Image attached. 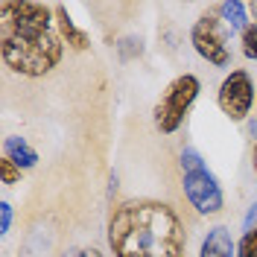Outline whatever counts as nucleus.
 Wrapping results in <instances>:
<instances>
[{
  "label": "nucleus",
  "instance_id": "nucleus-1",
  "mask_svg": "<svg viewBox=\"0 0 257 257\" xmlns=\"http://www.w3.org/2000/svg\"><path fill=\"white\" fill-rule=\"evenodd\" d=\"M53 9L35 0L0 3V53L21 76H44L62 62V35L50 30Z\"/></svg>",
  "mask_w": 257,
  "mask_h": 257
},
{
  "label": "nucleus",
  "instance_id": "nucleus-2",
  "mask_svg": "<svg viewBox=\"0 0 257 257\" xmlns=\"http://www.w3.org/2000/svg\"><path fill=\"white\" fill-rule=\"evenodd\" d=\"M108 245L114 257H184L187 234L170 205L132 199L111 213Z\"/></svg>",
  "mask_w": 257,
  "mask_h": 257
},
{
  "label": "nucleus",
  "instance_id": "nucleus-3",
  "mask_svg": "<svg viewBox=\"0 0 257 257\" xmlns=\"http://www.w3.org/2000/svg\"><path fill=\"white\" fill-rule=\"evenodd\" d=\"M196 96H199V79L193 73H181V76H176L170 82L164 96L158 99V105H155V126H158V132L173 135L184 123V117L190 111V105L196 102Z\"/></svg>",
  "mask_w": 257,
  "mask_h": 257
},
{
  "label": "nucleus",
  "instance_id": "nucleus-4",
  "mask_svg": "<svg viewBox=\"0 0 257 257\" xmlns=\"http://www.w3.org/2000/svg\"><path fill=\"white\" fill-rule=\"evenodd\" d=\"M216 102H219V108H222L228 120H234V123L245 120V114L254 105V82H251V76L245 70H231L219 85Z\"/></svg>",
  "mask_w": 257,
  "mask_h": 257
},
{
  "label": "nucleus",
  "instance_id": "nucleus-5",
  "mask_svg": "<svg viewBox=\"0 0 257 257\" xmlns=\"http://www.w3.org/2000/svg\"><path fill=\"white\" fill-rule=\"evenodd\" d=\"M190 41L196 53L205 59V62L216 64V67H225L231 62V53H228V41H225V32L219 18L213 15H202L190 30Z\"/></svg>",
  "mask_w": 257,
  "mask_h": 257
},
{
  "label": "nucleus",
  "instance_id": "nucleus-6",
  "mask_svg": "<svg viewBox=\"0 0 257 257\" xmlns=\"http://www.w3.org/2000/svg\"><path fill=\"white\" fill-rule=\"evenodd\" d=\"M184 196H187V202H190L193 208L199 210V213H205V216L219 213L225 205L216 178L210 176L205 167L193 170V173H184Z\"/></svg>",
  "mask_w": 257,
  "mask_h": 257
},
{
  "label": "nucleus",
  "instance_id": "nucleus-7",
  "mask_svg": "<svg viewBox=\"0 0 257 257\" xmlns=\"http://www.w3.org/2000/svg\"><path fill=\"white\" fill-rule=\"evenodd\" d=\"M234 251H237V245H234V240H231V231L222 228V225H216V228L208 231L199 257H234Z\"/></svg>",
  "mask_w": 257,
  "mask_h": 257
},
{
  "label": "nucleus",
  "instance_id": "nucleus-8",
  "mask_svg": "<svg viewBox=\"0 0 257 257\" xmlns=\"http://www.w3.org/2000/svg\"><path fill=\"white\" fill-rule=\"evenodd\" d=\"M53 15H56V24H59V35H62V41H67L73 50H88V44H91L88 32H82L79 27L73 24V18L67 15V9H64L62 3L53 6Z\"/></svg>",
  "mask_w": 257,
  "mask_h": 257
},
{
  "label": "nucleus",
  "instance_id": "nucleus-9",
  "mask_svg": "<svg viewBox=\"0 0 257 257\" xmlns=\"http://www.w3.org/2000/svg\"><path fill=\"white\" fill-rule=\"evenodd\" d=\"M219 15L222 21L231 27V30H240L245 32L251 24H248V3H240V0H225L219 3Z\"/></svg>",
  "mask_w": 257,
  "mask_h": 257
},
{
  "label": "nucleus",
  "instance_id": "nucleus-10",
  "mask_svg": "<svg viewBox=\"0 0 257 257\" xmlns=\"http://www.w3.org/2000/svg\"><path fill=\"white\" fill-rule=\"evenodd\" d=\"M6 155L15 161L21 170H27V167H35V161H38V155H35V152L30 149V144H27L24 138H9V141H6Z\"/></svg>",
  "mask_w": 257,
  "mask_h": 257
},
{
  "label": "nucleus",
  "instance_id": "nucleus-11",
  "mask_svg": "<svg viewBox=\"0 0 257 257\" xmlns=\"http://www.w3.org/2000/svg\"><path fill=\"white\" fill-rule=\"evenodd\" d=\"M0 178H3V184H15V181H21V167H18L9 155L0 158Z\"/></svg>",
  "mask_w": 257,
  "mask_h": 257
},
{
  "label": "nucleus",
  "instance_id": "nucleus-12",
  "mask_svg": "<svg viewBox=\"0 0 257 257\" xmlns=\"http://www.w3.org/2000/svg\"><path fill=\"white\" fill-rule=\"evenodd\" d=\"M237 257H257V228L242 234L240 245H237Z\"/></svg>",
  "mask_w": 257,
  "mask_h": 257
},
{
  "label": "nucleus",
  "instance_id": "nucleus-13",
  "mask_svg": "<svg viewBox=\"0 0 257 257\" xmlns=\"http://www.w3.org/2000/svg\"><path fill=\"white\" fill-rule=\"evenodd\" d=\"M205 167V161H202V155L196 152V149H181V170L184 173H193V170H202Z\"/></svg>",
  "mask_w": 257,
  "mask_h": 257
},
{
  "label": "nucleus",
  "instance_id": "nucleus-14",
  "mask_svg": "<svg viewBox=\"0 0 257 257\" xmlns=\"http://www.w3.org/2000/svg\"><path fill=\"white\" fill-rule=\"evenodd\" d=\"M242 53H245L248 59H257V27L254 24L242 32Z\"/></svg>",
  "mask_w": 257,
  "mask_h": 257
},
{
  "label": "nucleus",
  "instance_id": "nucleus-15",
  "mask_svg": "<svg viewBox=\"0 0 257 257\" xmlns=\"http://www.w3.org/2000/svg\"><path fill=\"white\" fill-rule=\"evenodd\" d=\"M0 216H3V222H0V231L6 234V231H9V225H12V208H9L6 202L0 205Z\"/></svg>",
  "mask_w": 257,
  "mask_h": 257
},
{
  "label": "nucleus",
  "instance_id": "nucleus-16",
  "mask_svg": "<svg viewBox=\"0 0 257 257\" xmlns=\"http://www.w3.org/2000/svg\"><path fill=\"white\" fill-rule=\"evenodd\" d=\"M257 205H254V208H251V210H248V216H245V231H251V228H257Z\"/></svg>",
  "mask_w": 257,
  "mask_h": 257
},
{
  "label": "nucleus",
  "instance_id": "nucleus-17",
  "mask_svg": "<svg viewBox=\"0 0 257 257\" xmlns=\"http://www.w3.org/2000/svg\"><path fill=\"white\" fill-rule=\"evenodd\" d=\"M79 257H102L96 248H85V251H79Z\"/></svg>",
  "mask_w": 257,
  "mask_h": 257
},
{
  "label": "nucleus",
  "instance_id": "nucleus-18",
  "mask_svg": "<svg viewBox=\"0 0 257 257\" xmlns=\"http://www.w3.org/2000/svg\"><path fill=\"white\" fill-rule=\"evenodd\" d=\"M248 12H251V18H254V27H257V0H254V3H248Z\"/></svg>",
  "mask_w": 257,
  "mask_h": 257
},
{
  "label": "nucleus",
  "instance_id": "nucleus-19",
  "mask_svg": "<svg viewBox=\"0 0 257 257\" xmlns=\"http://www.w3.org/2000/svg\"><path fill=\"white\" fill-rule=\"evenodd\" d=\"M251 164H254V173H257V146H254V155H251Z\"/></svg>",
  "mask_w": 257,
  "mask_h": 257
}]
</instances>
